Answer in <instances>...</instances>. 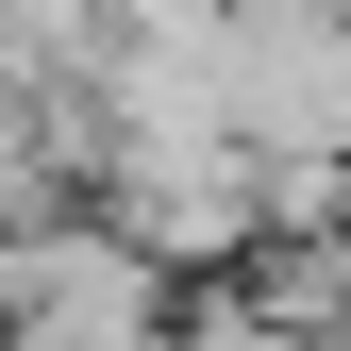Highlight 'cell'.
<instances>
[{"label": "cell", "instance_id": "cell-2", "mask_svg": "<svg viewBox=\"0 0 351 351\" xmlns=\"http://www.w3.org/2000/svg\"><path fill=\"white\" fill-rule=\"evenodd\" d=\"M217 117H234V151H335L351 134V34L335 0H234L217 17Z\"/></svg>", "mask_w": 351, "mask_h": 351}, {"label": "cell", "instance_id": "cell-1", "mask_svg": "<svg viewBox=\"0 0 351 351\" xmlns=\"http://www.w3.org/2000/svg\"><path fill=\"white\" fill-rule=\"evenodd\" d=\"M167 285L101 201H51V217H0V351H167Z\"/></svg>", "mask_w": 351, "mask_h": 351}]
</instances>
